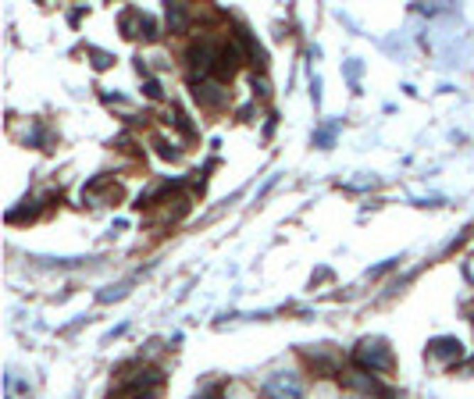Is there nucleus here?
Masks as SVG:
<instances>
[{
	"label": "nucleus",
	"mask_w": 474,
	"mask_h": 399,
	"mask_svg": "<svg viewBox=\"0 0 474 399\" xmlns=\"http://www.w3.org/2000/svg\"><path fill=\"white\" fill-rule=\"evenodd\" d=\"M189 18H193V11L185 4H168V33H185Z\"/></svg>",
	"instance_id": "39448f33"
},
{
	"label": "nucleus",
	"mask_w": 474,
	"mask_h": 399,
	"mask_svg": "<svg viewBox=\"0 0 474 399\" xmlns=\"http://www.w3.org/2000/svg\"><path fill=\"white\" fill-rule=\"evenodd\" d=\"M353 360H357L360 371H367V374H382V371L392 367V349H389L385 339H360V346L353 349Z\"/></svg>",
	"instance_id": "f257e3e1"
},
{
	"label": "nucleus",
	"mask_w": 474,
	"mask_h": 399,
	"mask_svg": "<svg viewBox=\"0 0 474 399\" xmlns=\"http://www.w3.org/2000/svg\"><path fill=\"white\" fill-rule=\"evenodd\" d=\"M193 97H196V104L200 107H207V111H221V107H228V90L221 86V83H193Z\"/></svg>",
	"instance_id": "7ed1b4c3"
},
{
	"label": "nucleus",
	"mask_w": 474,
	"mask_h": 399,
	"mask_svg": "<svg viewBox=\"0 0 474 399\" xmlns=\"http://www.w3.org/2000/svg\"><path fill=\"white\" fill-rule=\"evenodd\" d=\"M339 399H371V395H360V392H350V395H339Z\"/></svg>",
	"instance_id": "423d86ee"
},
{
	"label": "nucleus",
	"mask_w": 474,
	"mask_h": 399,
	"mask_svg": "<svg viewBox=\"0 0 474 399\" xmlns=\"http://www.w3.org/2000/svg\"><path fill=\"white\" fill-rule=\"evenodd\" d=\"M428 356H431V360H438V363H456V360L463 356L460 339H435V342L428 346Z\"/></svg>",
	"instance_id": "20e7f679"
},
{
	"label": "nucleus",
	"mask_w": 474,
	"mask_h": 399,
	"mask_svg": "<svg viewBox=\"0 0 474 399\" xmlns=\"http://www.w3.org/2000/svg\"><path fill=\"white\" fill-rule=\"evenodd\" d=\"M264 399H303L307 385L300 378V371H271L261 385Z\"/></svg>",
	"instance_id": "f03ea898"
}]
</instances>
